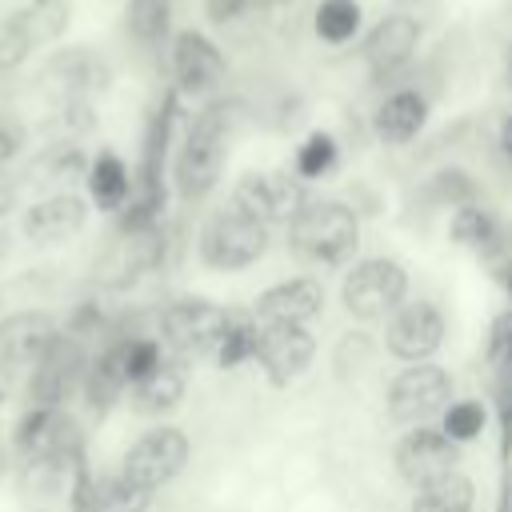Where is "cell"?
Here are the masks:
<instances>
[{
	"label": "cell",
	"mask_w": 512,
	"mask_h": 512,
	"mask_svg": "<svg viewBox=\"0 0 512 512\" xmlns=\"http://www.w3.org/2000/svg\"><path fill=\"white\" fill-rule=\"evenodd\" d=\"M476 508V484L464 472H448L424 488H416L408 512H472Z\"/></svg>",
	"instance_id": "4316f807"
},
{
	"label": "cell",
	"mask_w": 512,
	"mask_h": 512,
	"mask_svg": "<svg viewBox=\"0 0 512 512\" xmlns=\"http://www.w3.org/2000/svg\"><path fill=\"white\" fill-rule=\"evenodd\" d=\"M60 336V320L48 308H12L0 316V360L8 368H32Z\"/></svg>",
	"instance_id": "ac0fdd59"
},
{
	"label": "cell",
	"mask_w": 512,
	"mask_h": 512,
	"mask_svg": "<svg viewBox=\"0 0 512 512\" xmlns=\"http://www.w3.org/2000/svg\"><path fill=\"white\" fill-rule=\"evenodd\" d=\"M124 32H128V40L136 48L156 52L172 36V0H128Z\"/></svg>",
	"instance_id": "484cf974"
},
{
	"label": "cell",
	"mask_w": 512,
	"mask_h": 512,
	"mask_svg": "<svg viewBox=\"0 0 512 512\" xmlns=\"http://www.w3.org/2000/svg\"><path fill=\"white\" fill-rule=\"evenodd\" d=\"M12 460H16V456H12V444H8V436L0 432V480H4V472L12 468Z\"/></svg>",
	"instance_id": "60d3db41"
},
{
	"label": "cell",
	"mask_w": 512,
	"mask_h": 512,
	"mask_svg": "<svg viewBox=\"0 0 512 512\" xmlns=\"http://www.w3.org/2000/svg\"><path fill=\"white\" fill-rule=\"evenodd\" d=\"M232 320L236 316H228L216 300L180 296L160 312V344L172 348L176 356H204V352H216Z\"/></svg>",
	"instance_id": "ba28073f"
},
{
	"label": "cell",
	"mask_w": 512,
	"mask_h": 512,
	"mask_svg": "<svg viewBox=\"0 0 512 512\" xmlns=\"http://www.w3.org/2000/svg\"><path fill=\"white\" fill-rule=\"evenodd\" d=\"M484 356H488V364H492L500 376H504V372H512V308H504V312H496V316H492Z\"/></svg>",
	"instance_id": "836d02e7"
},
{
	"label": "cell",
	"mask_w": 512,
	"mask_h": 512,
	"mask_svg": "<svg viewBox=\"0 0 512 512\" xmlns=\"http://www.w3.org/2000/svg\"><path fill=\"white\" fill-rule=\"evenodd\" d=\"M12 384H16V368H8V364L0 360V404L12 396Z\"/></svg>",
	"instance_id": "ab89813d"
},
{
	"label": "cell",
	"mask_w": 512,
	"mask_h": 512,
	"mask_svg": "<svg viewBox=\"0 0 512 512\" xmlns=\"http://www.w3.org/2000/svg\"><path fill=\"white\" fill-rule=\"evenodd\" d=\"M448 236H452V244H460V248H468V252H476V256H496L500 244H504V232H500L496 216H492L480 200L452 208Z\"/></svg>",
	"instance_id": "cb8c5ba5"
},
{
	"label": "cell",
	"mask_w": 512,
	"mask_h": 512,
	"mask_svg": "<svg viewBox=\"0 0 512 512\" xmlns=\"http://www.w3.org/2000/svg\"><path fill=\"white\" fill-rule=\"evenodd\" d=\"M292 252L312 268H344L360 244V220L344 200H312L288 224Z\"/></svg>",
	"instance_id": "7a4b0ae2"
},
{
	"label": "cell",
	"mask_w": 512,
	"mask_h": 512,
	"mask_svg": "<svg viewBox=\"0 0 512 512\" xmlns=\"http://www.w3.org/2000/svg\"><path fill=\"white\" fill-rule=\"evenodd\" d=\"M88 340L72 336L60 328V336L48 344V352L28 368V384H24V404L36 408H68L72 396H80L84 372H88Z\"/></svg>",
	"instance_id": "5b68a950"
},
{
	"label": "cell",
	"mask_w": 512,
	"mask_h": 512,
	"mask_svg": "<svg viewBox=\"0 0 512 512\" xmlns=\"http://www.w3.org/2000/svg\"><path fill=\"white\" fill-rule=\"evenodd\" d=\"M360 16H364V12H360V0H320V4H316V16H312V28H316V36H320L324 44L340 48V44L356 40Z\"/></svg>",
	"instance_id": "f546056e"
},
{
	"label": "cell",
	"mask_w": 512,
	"mask_h": 512,
	"mask_svg": "<svg viewBox=\"0 0 512 512\" xmlns=\"http://www.w3.org/2000/svg\"><path fill=\"white\" fill-rule=\"evenodd\" d=\"M120 356H124V376H128V388H136L140 380H148L168 356H164V344L156 336H120Z\"/></svg>",
	"instance_id": "1f68e13d"
},
{
	"label": "cell",
	"mask_w": 512,
	"mask_h": 512,
	"mask_svg": "<svg viewBox=\"0 0 512 512\" xmlns=\"http://www.w3.org/2000/svg\"><path fill=\"white\" fill-rule=\"evenodd\" d=\"M444 312L432 300H404L384 324V348L400 364H424L444 344Z\"/></svg>",
	"instance_id": "8fae6325"
},
{
	"label": "cell",
	"mask_w": 512,
	"mask_h": 512,
	"mask_svg": "<svg viewBox=\"0 0 512 512\" xmlns=\"http://www.w3.org/2000/svg\"><path fill=\"white\" fill-rule=\"evenodd\" d=\"M184 388H188L184 368H180L176 360H164L148 380H140L136 388H128V396H132V408H136L140 416H164V412L180 408Z\"/></svg>",
	"instance_id": "d4e9b609"
},
{
	"label": "cell",
	"mask_w": 512,
	"mask_h": 512,
	"mask_svg": "<svg viewBox=\"0 0 512 512\" xmlns=\"http://www.w3.org/2000/svg\"><path fill=\"white\" fill-rule=\"evenodd\" d=\"M88 152L76 140H52L44 144L20 172L24 188H32L36 196H52V192H76L72 184H80L88 176Z\"/></svg>",
	"instance_id": "d6986e66"
},
{
	"label": "cell",
	"mask_w": 512,
	"mask_h": 512,
	"mask_svg": "<svg viewBox=\"0 0 512 512\" xmlns=\"http://www.w3.org/2000/svg\"><path fill=\"white\" fill-rule=\"evenodd\" d=\"M192 456V440L176 424H152L144 428L120 456V476H128L144 492H160L172 484Z\"/></svg>",
	"instance_id": "8992f818"
},
{
	"label": "cell",
	"mask_w": 512,
	"mask_h": 512,
	"mask_svg": "<svg viewBox=\"0 0 512 512\" xmlns=\"http://www.w3.org/2000/svg\"><path fill=\"white\" fill-rule=\"evenodd\" d=\"M256 352H260V324L252 316H244V320H232L228 324V332L220 336V344H216L212 356H216L220 368H240V364L256 360Z\"/></svg>",
	"instance_id": "4dcf8cb0"
},
{
	"label": "cell",
	"mask_w": 512,
	"mask_h": 512,
	"mask_svg": "<svg viewBox=\"0 0 512 512\" xmlns=\"http://www.w3.org/2000/svg\"><path fill=\"white\" fill-rule=\"evenodd\" d=\"M452 404V376L436 364H408L388 380V420L400 428L432 424Z\"/></svg>",
	"instance_id": "52a82bcc"
},
{
	"label": "cell",
	"mask_w": 512,
	"mask_h": 512,
	"mask_svg": "<svg viewBox=\"0 0 512 512\" xmlns=\"http://www.w3.org/2000/svg\"><path fill=\"white\" fill-rule=\"evenodd\" d=\"M308 204V192H304V180L296 172H280V168H268V172H244L232 188V208H240L244 216L260 220V224H292V216Z\"/></svg>",
	"instance_id": "9c48e42d"
},
{
	"label": "cell",
	"mask_w": 512,
	"mask_h": 512,
	"mask_svg": "<svg viewBox=\"0 0 512 512\" xmlns=\"http://www.w3.org/2000/svg\"><path fill=\"white\" fill-rule=\"evenodd\" d=\"M8 240H12V236H8V232H4V228H0V256H4V252H8Z\"/></svg>",
	"instance_id": "ee69618b"
},
{
	"label": "cell",
	"mask_w": 512,
	"mask_h": 512,
	"mask_svg": "<svg viewBox=\"0 0 512 512\" xmlns=\"http://www.w3.org/2000/svg\"><path fill=\"white\" fill-rule=\"evenodd\" d=\"M504 292H508V308H512V264L504 268Z\"/></svg>",
	"instance_id": "7bdbcfd3"
},
{
	"label": "cell",
	"mask_w": 512,
	"mask_h": 512,
	"mask_svg": "<svg viewBox=\"0 0 512 512\" xmlns=\"http://www.w3.org/2000/svg\"><path fill=\"white\" fill-rule=\"evenodd\" d=\"M496 144H500V156L512 164V112L500 120V132H496Z\"/></svg>",
	"instance_id": "f35d334b"
},
{
	"label": "cell",
	"mask_w": 512,
	"mask_h": 512,
	"mask_svg": "<svg viewBox=\"0 0 512 512\" xmlns=\"http://www.w3.org/2000/svg\"><path fill=\"white\" fill-rule=\"evenodd\" d=\"M432 196H436V204H444V208H460V204H472V200H476V184L468 180V172L444 168V172L432 176Z\"/></svg>",
	"instance_id": "e575fe53"
},
{
	"label": "cell",
	"mask_w": 512,
	"mask_h": 512,
	"mask_svg": "<svg viewBox=\"0 0 512 512\" xmlns=\"http://www.w3.org/2000/svg\"><path fill=\"white\" fill-rule=\"evenodd\" d=\"M268 252V224L244 216L240 208H216L196 236V256L212 272H244Z\"/></svg>",
	"instance_id": "3957f363"
},
{
	"label": "cell",
	"mask_w": 512,
	"mask_h": 512,
	"mask_svg": "<svg viewBox=\"0 0 512 512\" xmlns=\"http://www.w3.org/2000/svg\"><path fill=\"white\" fill-rule=\"evenodd\" d=\"M392 460H396V472L404 484L424 488L448 472H460V444L448 440L440 424H420L400 436Z\"/></svg>",
	"instance_id": "7c38bea8"
},
{
	"label": "cell",
	"mask_w": 512,
	"mask_h": 512,
	"mask_svg": "<svg viewBox=\"0 0 512 512\" xmlns=\"http://www.w3.org/2000/svg\"><path fill=\"white\" fill-rule=\"evenodd\" d=\"M420 36H424V32H420V20H416V16H408V12H388V16H380V20L368 28L364 44H360V56H364L372 80H392V76H400V72L412 64V56H416Z\"/></svg>",
	"instance_id": "5bb4252c"
},
{
	"label": "cell",
	"mask_w": 512,
	"mask_h": 512,
	"mask_svg": "<svg viewBox=\"0 0 512 512\" xmlns=\"http://www.w3.org/2000/svg\"><path fill=\"white\" fill-rule=\"evenodd\" d=\"M424 124H428V96L416 88H392L372 112V128L384 144H408L424 132Z\"/></svg>",
	"instance_id": "603a6c76"
},
{
	"label": "cell",
	"mask_w": 512,
	"mask_h": 512,
	"mask_svg": "<svg viewBox=\"0 0 512 512\" xmlns=\"http://www.w3.org/2000/svg\"><path fill=\"white\" fill-rule=\"evenodd\" d=\"M228 136H232V104L224 100L204 104L188 120L172 156V188L180 200L196 204L220 184V172L228 160Z\"/></svg>",
	"instance_id": "6da1fadb"
},
{
	"label": "cell",
	"mask_w": 512,
	"mask_h": 512,
	"mask_svg": "<svg viewBox=\"0 0 512 512\" xmlns=\"http://www.w3.org/2000/svg\"><path fill=\"white\" fill-rule=\"evenodd\" d=\"M252 8V0H204V16L212 24H232Z\"/></svg>",
	"instance_id": "74e56055"
},
{
	"label": "cell",
	"mask_w": 512,
	"mask_h": 512,
	"mask_svg": "<svg viewBox=\"0 0 512 512\" xmlns=\"http://www.w3.org/2000/svg\"><path fill=\"white\" fill-rule=\"evenodd\" d=\"M84 192H88V204L104 216H120L136 192V176L132 168L124 164L120 152L112 148H96L92 160H88V176H84Z\"/></svg>",
	"instance_id": "44dd1931"
},
{
	"label": "cell",
	"mask_w": 512,
	"mask_h": 512,
	"mask_svg": "<svg viewBox=\"0 0 512 512\" xmlns=\"http://www.w3.org/2000/svg\"><path fill=\"white\" fill-rule=\"evenodd\" d=\"M36 48H40V40H36V28H32L28 8L0 16V76L16 72Z\"/></svg>",
	"instance_id": "83f0119b"
},
{
	"label": "cell",
	"mask_w": 512,
	"mask_h": 512,
	"mask_svg": "<svg viewBox=\"0 0 512 512\" xmlns=\"http://www.w3.org/2000/svg\"><path fill=\"white\" fill-rule=\"evenodd\" d=\"M128 392V376H124V356H120V336L104 340L92 360H88V372H84V384H80V400L92 416H104L116 408V400Z\"/></svg>",
	"instance_id": "7402d4cb"
},
{
	"label": "cell",
	"mask_w": 512,
	"mask_h": 512,
	"mask_svg": "<svg viewBox=\"0 0 512 512\" xmlns=\"http://www.w3.org/2000/svg\"><path fill=\"white\" fill-rule=\"evenodd\" d=\"M320 312H324L320 276H284V280L268 284L252 304L256 324H304L308 328Z\"/></svg>",
	"instance_id": "2e32d148"
},
{
	"label": "cell",
	"mask_w": 512,
	"mask_h": 512,
	"mask_svg": "<svg viewBox=\"0 0 512 512\" xmlns=\"http://www.w3.org/2000/svg\"><path fill=\"white\" fill-rule=\"evenodd\" d=\"M228 64L224 52L216 48L212 36H204L200 28H180L172 36V80L176 92L184 96H212L224 80Z\"/></svg>",
	"instance_id": "9a60e30c"
},
{
	"label": "cell",
	"mask_w": 512,
	"mask_h": 512,
	"mask_svg": "<svg viewBox=\"0 0 512 512\" xmlns=\"http://www.w3.org/2000/svg\"><path fill=\"white\" fill-rule=\"evenodd\" d=\"M484 424H488V412H484V404L480 400H452L444 412H440V428H444V436L448 440H456L460 448L464 444H472L480 432H484Z\"/></svg>",
	"instance_id": "d6a6232c"
},
{
	"label": "cell",
	"mask_w": 512,
	"mask_h": 512,
	"mask_svg": "<svg viewBox=\"0 0 512 512\" xmlns=\"http://www.w3.org/2000/svg\"><path fill=\"white\" fill-rule=\"evenodd\" d=\"M36 80L52 104H68V100H92L96 92H104L112 72H108V60L100 52H92L84 44H68L44 60Z\"/></svg>",
	"instance_id": "30bf717a"
},
{
	"label": "cell",
	"mask_w": 512,
	"mask_h": 512,
	"mask_svg": "<svg viewBox=\"0 0 512 512\" xmlns=\"http://www.w3.org/2000/svg\"><path fill=\"white\" fill-rule=\"evenodd\" d=\"M28 4H32V8H44V4H52V0H28Z\"/></svg>",
	"instance_id": "f6af8a7d"
},
{
	"label": "cell",
	"mask_w": 512,
	"mask_h": 512,
	"mask_svg": "<svg viewBox=\"0 0 512 512\" xmlns=\"http://www.w3.org/2000/svg\"><path fill=\"white\" fill-rule=\"evenodd\" d=\"M88 196L80 192H52V196H36L32 204L20 208V236L36 248H52V244H64L72 236L84 232L88 224Z\"/></svg>",
	"instance_id": "4fadbf2b"
},
{
	"label": "cell",
	"mask_w": 512,
	"mask_h": 512,
	"mask_svg": "<svg viewBox=\"0 0 512 512\" xmlns=\"http://www.w3.org/2000/svg\"><path fill=\"white\" fill-rule=\"evenodd\" d=\"M316 336L304 324H260V352L256 364L272 384H292L312 368Z\"/></svg>",
	"instance_id": "e0dca14e"
},
{
	"label": "cell",
	"mask_w": 512,
	"mask_h": 512,
	"mask_svg": "<svg viewBox=\"0 0 512 512\" xmlns=\"http://www.w3.org/2000/svg\"><path fill=\"white\" fill-rule=\"evenodd\" d=\"M404 300H408V268L392 256H364L348 264L340 280V304L360 324L388 320Z\"/></svg>",
	"instance_id": "277c9868"
},
{
	"label": "cell",
	"mask_w": 512,
	"mask_h": 512,
	"mask_svg": "<svg viewBox=\"0 0 512 512\" xmlns=\"http://www.w3.org/2000/svg\"><path fill=\"white\" fill-rule=\"evenodd\" d=\"M20 200H24V180H20V172L0 168V224H4L8 216H16Z\"/></svg>",
	"instance_id": "8d00e7d4"
},
{
	"label": "cell",
	"mask_w": 512,
	"mask_h": 512,
	"mask_svg": "<svg viewBox=\"0 0 512 512\" xmlns=\"http://www.w3.org/2000/svg\"><path fill=\"white\" fill-rule=\"evenodd\" d=\"M260 4H284V0H260Z\"/></svg>",
	"instance_id": "bcb514c9"
},
{
	"label": "cell",
	"mask_w": 512,
	"mask_h": 512,
	"mask_svg": "<svg viewBox=\"0 0 512 512\" xmlns=\"http://www.w3.org/2000/svg\"><path fill=\"white\" fill-rule=\"evenodd\" d=\"M72 508L76 512H148L152 508V492L136 488L128 476L120 472H76L72 476Z\"/></svg>",
	"instance_id": "ffe728a7"
},
{
	"label": "cell",
	"mask_w": 512,
	"mask_h": 512,
	"mask_svg": "<svg viewBox=\"0 0 512 512\" xmlns=\"http://www.w3.org/2000/svg\"><path fill=\"white\" fill-rule=\"evenodd\" d=\"M504 84L512 88V44H508V52H504Z\"/></svg>",
	"instance_id": "b9f144b4"
},
{
	"label": "cell",
	"mask_w": 512,
	"mask_h": 512,
	"mask_svg": "<svg viewBox=\"0 0 512 512\" xmlns=\"http://www.w3.org/2000/svg\"><path fill=\"white\" fill-rule=\"evenodd\" d=\"M24 144H28V128L16 116L0 112V168L16 164V156L24 152Z\"/></svg>",
	"instance_id": "d590c367"
},
{
	"label": "cell",
	"mask_w": 512,
	"mask_h": 512,
	"mask_svg": "<svg viewBox=\"0 0 512 512\" xmlns=\"http://www.w3.org/2000/svg\"><path fill=\"white\" fill-rule=\"evenodd\" d=\"M336 164H340V144H336V136H332V132L316 128V132H308V136L296 144L292 172H296L304 184H308V180H324Z\"/></svg>",
	"instance_id": "f1b7e54d"
}]
</instances>
